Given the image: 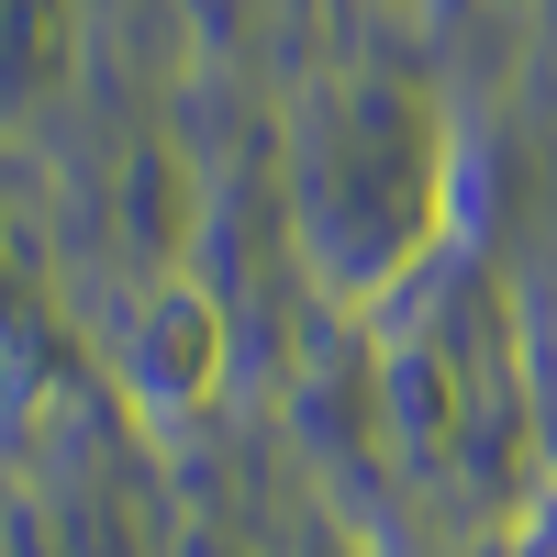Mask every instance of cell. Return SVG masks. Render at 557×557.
<instances>
[{"instance_id": "cell-1", "label": "cell", "mask_w": 557, "mask_h": 557, "mask_svg": "<svg viewBox=\"0 0 557 557\" xmlns=\"http://www.w3.org/2000/svg\"><path fill=\"white\" fill-rule=\"evenodd\" d=\"M212 368H223L212 301H201V290H157V312H146V391H157V401H201Z\"/></svg>"}]
</instances>
